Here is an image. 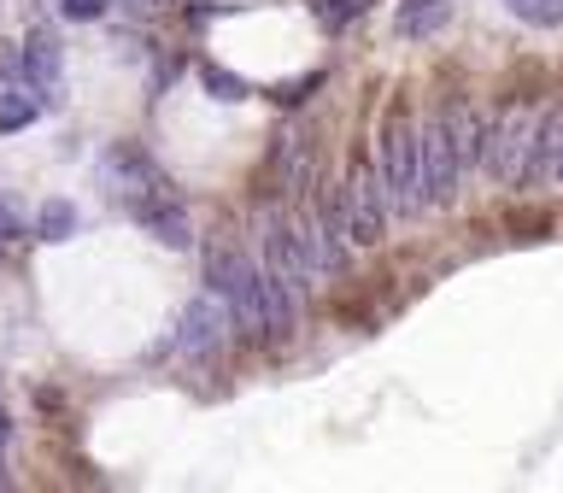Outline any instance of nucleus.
<instances>
[{
    "label": "nucleus",
    "instance_id": "13",
    "mask_svg": "<svg viewBox=\"0 0 563 493\" xmlns=\"http://www.w3.org/2000/svg\"><path fill=\"white\" fill-rule=\"evenodd\" d=\"M452 24V0H399V42H429V35H440Z\"/></svg>",
    "mask_w": 563,
    "mask_h": 493
},
{
    "label": "nucleus",
    "instance_id": "6",
    "mask_svg": "<svg viewBox=\"0 0 563 493\" xmlns=\"http://www.w3.org/2000/svg\"><path fill=\"white\" fill-rule=\"evenodd\" d=\"M229 311H223V299L218 294H200V299H188V311H183V324H176V352H183L188 364H218L223 359V341H229Z\"/></svg>",
    "mask_w": 563,
    "mask_h": 493
},
{
    "label": "nucleus",
    "instance_id": "11",
    "mask_svg": "<svg viewBox=\"0 0 563 493\" xmlns=\"http://www.w3.org/2000/svg\"><path fill=\"white\" fill-rule=\"evenodd\" d=\"M130 218L147 229V235L158 241V246H176V253H183V246L194 241V223H188V206H183V194H158V200H147V206H135Z\"/></svg>",
    "mask_w": 563,
    "mask_h": 493
},
{
    "label": "nucleus",
    "instance_id": "9",
    "mask_svg": "<svg viewBox=\"0 0 563 493\" xmlns=\"http://www.w3.org/2000/svg\"><path fill=\"white\" fill-rule=\"evenodd\" d=\"M42 112H47V95L24 77L18 53H7V59H0V135L30 130V123L42 118Z\"/></svg>",
    "mask_w": 563,
    "mask_h": 493
},
{
    "label": "nucleus",
    "instance_id": "10",
    "mask_svg": "<svg viewBox=\"0 0 563 493\" xmlns=\"http://www.w3.org/2000/svg\"><path fill=\"white\" fill-rule=\"evenodd\" d=\"M558 158H563V100L545 106L534 118V135H528V158H522V176L517 188H534L545 176H558Z\"/></svg>",
    "mask_w": 563,
    "mask_h": 493
},
{
    "label": "nucleus",
    "instance_id": "2",
    "mask_svg": "<svg viewBox=\"0 0 563 493\" xmlns=\"http://www.w3.org/2000/svg\"><path fill=\"white\" fill-rule=\"evenodd\" d=\"M376 176H382L387 211H399V218L422 211V153H417V130H411V118H405V112H387L382 118Z\"/></svg>",
    "mask_w": 563,
    "mask_h": 493
},
{
    "label": "nucleus",
    "instance_id": "16",
    "mask_svg": "<svg viewBox=\"0 0 563 493\" xmlns=\"http://www.w3.org/2000/svg\"><path fill=\"white\" fill-rule=\"evenodd\" d=\"M510 12H517L522 24H540V30L563 24V0H510Z\"/></svg>",
    "mask_w": 563,
    "mask_h": 493
},
{
    "label": "nucleus",
    "instance_id": "1",
    "mask_svg": "<svg viewBox=\"0 0 563 493\" xmlns=\"http://www.w3.org/2000/svg\"><path fill=\"white\" fill-rule=\"evenodd\" d=\"M206 282H211V294L223 299L229 329L246 335V341H258L264 335V264H253L246 253H235V246H218V253L206 259Z\"/></svg>",
    "mask_w": 563,
    "mask_h": 493
},
{
    "label": "nucleus",
    "instance_id": "4",
    "mask_svg": "<svg viewBox=\"0 0 563 493\" xmlns=\"http://www.w3.org/2000/svg\"><path fill=\"white\" fill-rule=\"evenodd\" d=\"M417 153H422V206H452L464 165H457V141H452V118L434 112L417 130Z\"/></svg>",
    "mask_w": 563,
    "mask_h": 493
},
{
    "label": "nucleus",
    "instance_id": "14",
    "mask_svg": "<svg viewBox=\"0 0 563 493\" xmlns=\"http://www.w3.org/2000/svg\"><path fill=\"white\" fill-rule=\"evenodd\" d=\"M35 235H42V241H70V235H77V206H70V200H47L42 218H35Z\"/></svg>",
    "mask_w": 563,
    "mask_h": 493
},
{
    "label": "nucleus",
    "instance_id": "15",
    "mask_svg": "<svg viewBox=\"0 0 563 493\" xmlns=\"http://www.w3.org/2000/svg\"><path fill=\"white\" fill-rule=\"evenodd\" d=\"M200 83H206V95L211 100H223V106H235V100H246V83L235 77V70H223V65H200Z\"/></svg>",
    "mask_w": 563,
    "mask_h": 493
},
{
    "label": "nucleus",
    "instance_id": "19",
    "mask_svg": "<svg viewBox=\"0 0 563 493\" xmlns=\"http://www.w3.org/2000/svg\"><path fill=\"white\" fill-rule=\"evenodd\" d=\"M18 235H24V223H18V211L0 200V259H7L12 246H18Z\"/></svg>",
    "mask_w": 563,
    "mask_h": 493
},
{
    "label": "nucleus",
    "instance_id": "8",
    "mask_svg": "<svg viewBox=\"0 0 563 493\" xmlns=\"http://www.w3.org/2000/svg\"><path fill=\"white\" fill-rule=\"evenodd\" d=\"M264 271H271L276 282H288L294 294H311V288H317L311 264H306V253H299L294 218H282V211H271V218H264Z\"/></svg>",
    "mask_w": 563,
    "mask_h": 493
},
{
    "label": "nucleus",
    "instance_id": "18",
    "mask_svg": "<svg viewBox=\"0 0 563 493\" xmlns=\"http://www.w3.org/2000/svg\"><path fill=\"white\" fill-rule=\"evenodd\" d=\"M106 7H112V0H59V12L70 24H95V18H106Z\"/></svg>",
    "mask_w": 563,
    "mask_h": 493
},
{
    "label": "nucleus",
    "instance_id": "20",
    "mask_svg": "<svg viewBox=\"0 0 563 493\" xmlns=\"http://www.w3.org/2000/svg\"><path fill=\"white\" fill-rule=\"evenodd\" d=\"M0 487H7V447H0Z\"/></svg>",
    "mask_w": 563,
    "mask_h": 493
},
{
    "label": "nucleus",
    "instance_id": "17",
    "mask_svg": "<svg viewBox=\"0 0 563 493\" xmlns=\"http://www.w3.org/2000/svg\"><path fill=\"white\" fill-rule=\"evenodd\" d=\"M369 0H317V18H323V30H346L352 18H364Z\"/></svg>",
    "mask_w": 563,
    "mask_h": 493
},
{
    "label": "nucleus",
    "instance_id": "5",
    "mask_svg": "<svg viewBox=\"0 0 563 493\" xmlns=\"http://www.w3.org/2000/svg\"><path fill=\"white\" fill-rule=\"evenodd\" d=\"M341 206H346V235L352 246H376L387 235V194H382V176L369 158H352L346 165V183H341Z\"/></svg>",
    "mask_w": 563,
    "mask_h": 493
},
{
    "label": "nucleus",
    "instance_id": "21",
    "mask_svg": "<svg viewBox=\"0 0 563 493\" xmlns=\"http://www.w3.org/2000/svg\"><path fill=\"white\" fill-rule=\"evenodd\" d=\"M558 176H563V158H558Z\"/></svg>",
    "mask_w": 563,
    "mask_h": 493
},
{
    "label": "nucleus",
    "instance_id": "12",
    "mask_svg": "<svg viewBox=\"0 0 563 493\" xmlns=\"http://www.w3.org/2000/svg\"><path fill=\"white\" fill-rule=\"evenodd\" d=\"M18 65H24V77L47 95V106L59 100V70H65V47L53 30H30V42L18 47Z\"/></svg>",
    "mask_w": 563,
    "mask_h": 493
},
{
    "label": "nucleus",
    "instance_id": "3",
    "mask_svg": "<svg viewBox=\"0 0 563 493\" xmlns=\"http://www.w3.org/2000/svg\"><path fill=\"white\" fill-rule=\"evenodd\" d=\"M100 183H106V194H112L123 211H135V206L158 200V194H170V176L158 171L153 153L135 147V141H118V147L100 158Z\"/></svg>",
    "mask_w": 563,
    "mask_h": 493
},
{
    "label": "nucleus",
    "instance_id": "7",
    "mask_svg": "<svg viewBox=\"0 0 563 493\" xmlns=\"http://www.w3.org/2000/svg\"><path fill=\"white\" fill-rule=\"evenodd\" d=\"M528 135H534V112H528V106H517V112H505V118L487 130L482 171H487L499 188H517V176H522V158H528Z\"/></svg>",
    "mask_w": 563,
    "mask_h": 493
}]
</instances>
